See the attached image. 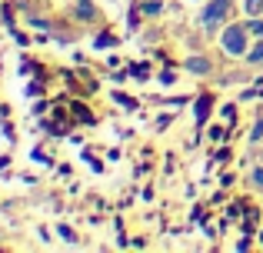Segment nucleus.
<instances>
[{"instance_id":"obj_12","label":"nucleus","mask_w":263,"mask_h":253,"mask_svg":"<svg viewBox=\"0 0 263 253\" xmlns=\"http://www.w3.org/2000/svg\"><path fill=\"white\" fill-rule=\"evenodd\" d=\"M60 237H64V240H70V243L77 240V237H73V230H70V227H60Z\"/></svg>"},{"instance_id":"obj_10","label":"nucleus","mask_w":263,"mask_h":253,"mask_svg":"<svg viewBox=\"0 0 263 253\" xmlns=\"http://www.w3.org/2000/svg\"><path fill=\"white\" fill-rule=\"evenodd\" d=\"M143 13H160V0H150V4H143Z\"/></svg>"},{"instance_id":"obj_13","label":"nucleus","mask_w":263,"mask_h":253,"mask_svg":"<svg viewBox=\"0 0 263 253\" xmlns=\"http://www.w3.org/2000/svg\"><path fill=\"white\" fill-rule=\"evenodd\" d=\"M263 137V120H257V127H253V140H260Z\"/></svg>"},{"instance_id":"obj_4","label":"nucleus","mask_w":263,"mask_h":253,"mask_svg":"<svg viewBox=\"0 0 263 253\" xmlns=\"http://www.w3.org/2000/svg\"><path fill=\"white\" fill-rule=\"evenodd\" d=\"M186 70H190V73H210V60L190 57V60H186Z\"/></svg>"},{"instance_id":"obj_2","label":"nucleus","mask_w":263,"mask_h":253,"mask_svg":"<svg viewBox=\"0 0 263 253\" xmlns=\"http://www.w3.org/2000/svg\"><path fill=\"white\" fill-rule=\"evenodd\" d=\"M227 10H230V0H210L206 10H203V17H200V24H203L206 30H213V27L227 17Z\"/></svg>"},{"instance_id":"obj_14","label":"nucleus","mask_w":263,"mask_h":253,"mask_svg":"<svg viewBox=\"0 0 263 253\" xmlns=\"http://www.w3.org/2000/svg\"><path fill=\"white\" fill-rule=\"evenodd\" d=\"M253 183H257V187H263V170H253Z\"/></svg>"},{"instance_id":"obj_7","label":"nucleus","mask_w":263,"mask_h":253,"mask_svg":"<svg viewBox=\"0 0 263 253\" xmlns=\"http://www.w3.org/2000/svg\"><path fill=\"white\" fill-rule=\"evenodd\" d=\"M147 70H150L147 64H140V67L134 64V67H130V77H134V80H147Z\"/></svg>"},{"instance_id":"obj_1","label":"nucleus","mask_w":263,"mask_h":253,"mask_svg":"<svg viewBox=\"0 0 263 253\" xmlns=\"http://www.w3.org/2000/svg\"><path fill=\"white\" fill-rule=\"evenodd\" d=\"M247 33L250 30H247L243 24H230L223 30V50L230 53V57H240V53L247 50Z\"/></svg>"},{"instance_id":"obj_3","label":"nucleus","mask_w":263,"mask_h":253,"mask_svg":"<svg viewBox=\"0 0 263 253\" xmlns=\"http://www.w3.org/2000/svg\"><path fill=\"white\" fill-rule=\"evenodd\" d=\"M73 13H77L80 20H93V17H97V7L90 4V0H80V4L73 7Z\"/></svg>"},{"instance_id":"obj_5","label":"nucleus","mask_w":263,"mask_h":253,"mask_svg":"<svg viewBox=\"0 0 263 253\" xmlns=\"http://www.w3.org/2000/svg\"><path fill=\"white\" fill-rule=\"evenodd\" d=\"M206 113H210V97H200L197 100V120H200V124L206 120Z\"/></svg>"},{"instance_id":"obj_6","label":"nucleus","mask_w":263,"mask_h":253,"mask_svg":"<svg viewBox=\"0 0 263 253\" xmlns=\"http://www.w3.org/2000/svg\"><path fill=\"white\" fill-rule=\"evenodd\" d=\"M243 7H247L250 17H260V13H263V0H243Z\"/></svg>"},{"instance_id":"obj_11","label":"nucleus","mask_w":263,"mask_h":253,"mask_svg":"<svg viewBox=\"0 0 263 253\" xmlns=\"http://www.w3.org/2000/svg\"><path fill=\"white\" fill-rule=\"evenodd\" d=\"M114 100H117V104H120V107H127V110H130V107H134V100H130V97H123V93H114Z\"/></svg>"},{"instance_id":"obj_8","label":"nucleus","mask_w":263,"mask_h":253,"mask_svg":"<svg viewBox=\"0 0 263 253\" xmlns=\"http://www.w3.org/2000/svg\"><path fill=\"white\" fill-rule=\"evenodd\" d=\"M250 64H263V44H257L250 50Z\"/></svg>"},{"instance_id":"obj_9","label":"nucleus","mask_w":263,"mask_h":253,"mask_svg":"<svg viewBox=\"0 0 263 253\" xmlns=\"http://www.w3.org/2000/svg\"><path fill=\"white\" fill-rule=\"evenodd\" d=\"M250 33H257V37H263V20H250V27H247Z\"/></svg>"}]
</instances>
